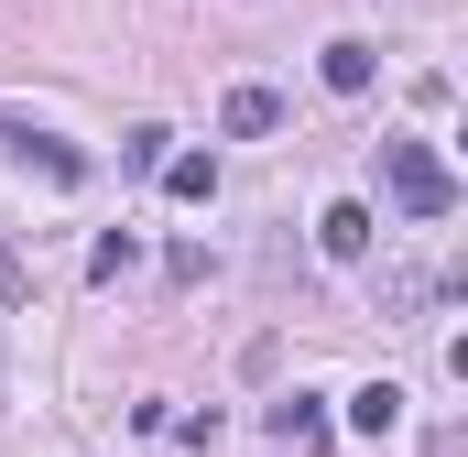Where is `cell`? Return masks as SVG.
Here are the masks:
<instances>
[{
	"instance_id": "1",
	"label": "cell",
	"mask_w": 468,
	"mask_h": 457,
	"mask_svg": "<svg viewBox=\"0 0 468 457\" xmlns=\"http://www.w3.org/2000/svg\"><path fill=\"white\" fill-rule=\"evenodd\" d=\"M381 186H392L403 218H447V207H458V175H447L425 142H381Z\"/></svg>"
},
{
	"instance_id": "2",
	"label": "cell",
	"mask_w": 468,
	"mask_h": 457,
	"mask_svg": "<svg viewBox=\"0 0 468 457\" xmlns=\"http://www.w3.org/2000/svg\"><path fill=\"white\" fill-rule=\"evenodd\" d=\"M0 142H11L22 164H44L55 186H77V175H88V153H77V142H55V131H22V120H0Z\"/></svg>"
},
{
	"instance_id": "3",
	"label": "cell",
	"mask_w": 468,
	"mask_h": 457,
	"mask_svg": "<svg viewBox=\"0 0 468 457\" xmlns=\"http://www.w3.org/2000/svg\"><path fill=\"white\" fill-rule=\"evenodd\" d=\"M272 447H294V457H316V447H327V414H316V392H283V403H272Z\"/></svg>"
},
{
	"instance_id": "4",
	"label": "cell",
	"mask_w": 468,
	"mask_h": 457,
	"mask_svg": "<svg viewBox=\"0 0 468 457\" xmlns=\"http://www.w3.org/2000/svg\"><path fill=\"white\" fill-rule=\"evenodd\" d=\"M272 120H283V99H272V88H229L218 131H229V142H250V131H272Z\"/></svg>"
},
{
	"instance_id": "5",
	"label": "cell",
	"mask_w": 468,
	"mask_h": 457,
	"mask_svg": "<svg viewBox=\"0 0 468 457\" xmlns=\"http://www.w3.org/2000/svg\"><path fill=\"white\" fill-rule=\"evenodd\" d=\"M316 239H327L338 261H359V250H370V207H359V197H338V207L316 218Z\"/></svg>"
},
{
	"instance_id": "6",
	"label": "cell",
	"mask_w": 468,
	"mask_h": 457,
	"mask_svg": "<svg viewBox=\"0 0 468 457\" xmlns=\"http://www.w3.org/2000/svg\"><path fill=\"white\" fill-rule=\"evenodd\" d=\"M164 197H186V207L218 197V164H207V153H164Z\"/></svg>"
},
{
	"instance_id": "7",
	"label": "cell",
	"mask_w": 468,
	"mask_h": 457,
	"mask_svg": "<svg viewBox=\"0 0 468 457\" xmlns=\"http://www.w3.org/2000/svg\"><path fill=\"white\" fill-rule=\"evenodd\" d=\"M349 425H359V436H392V425H403V392H392V381L349 392Z\"/></svg>"
},
{
	"instance_id": "8",
	"label": "cell",
	"mask_w": 468,
	"mask_h": 457,
	"mask_svg": "<svg viewBox=\"0 0 468 457\" xmlns=\"http://www.w3.org/2000/svg\"><path fill=\"white\" fill-rule=\"evenodd\" d=\"M327 88H338V99H359V88H370V44H359V33H338V44H327Z\"/></svg>"
},
{
	"instance_id": "9",
	"label": "cell",
	"mask_w": 468,
	"mask_h": 457,
	"mask_svg": "<svg viewBox=\"0 0 468 457\" xmlns=\"http://www.w3.org/2000/svg\"><path fill=\"white\" fill-rule=\"evenodd\" d=\"M164 153H175V131H153V120H142V131L120 142V175H164Z\"/></svg>"
},
{
	"instance_id": "10",
	"label": "cell",
	"mask_w": 468,
	"mask_h": 457,
	"mask_svg": "<svg viewBox=\"0 0 468 457\" xmlns=\"http://www.w3.org/2000/svg\"><path fill=\"white\" fill-rule=\"evenodd\" d=\"M0 305H33V261H22L11 239H0Z\"/></svg>"
},
{
	"instance_id": "11",
	"label": "cell",
	"mask_w": 468,
	"mask_h": 457,
	"mask_svg": "<svg viewBox=\"0 0 468 457\" xmlns=\"http://www.w3.org/2000/svg\"><path fill=\"white\" fill-rule=\"evenodd\" d=\"M88 272H99V283H120V272H131V228H110V239L88 250Z\"/></svg>"
}]
</instances>
